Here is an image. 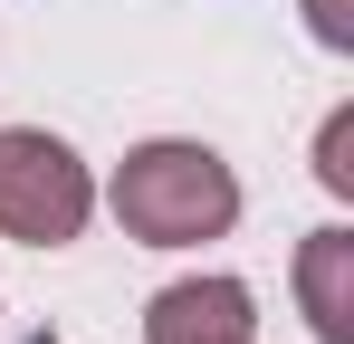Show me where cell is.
I'll return each instance as SVG.
<instances>
[{
	"label": "cell",
	"mask_w": 354,
	"mask_h": 344,
	"mask_svg": "<svg viewBox=\"0 0 354 344\" xmlns=\"http://www.w3.org/2000/svg\"><path fill=\"white\" fill-rule=\"evenodd\" d=\"M306 29H316V48H354V10L345 0H306Z\"/></svg>",
	"instance_id": "obj_6"
},
{
	"label": "cell",
	"mask_w": 354,
	"mask_h": 344,
	"mask_svg": "<svg viewBox=\"0 0 354 344\" xmlns=\"http://www.w3.org/2000/svg\"><path fill=\"white\" fill-rule=\"evenodd\" d=\"M297 306L316 344H354V229H306L297 239Z\"/></svg>",
	"instance_id": "obj_4"
},
{
	"label": "cell",
	"mask_w": 354,
	"mask_h": 344,
	"mask_svg": "<svg viewBox=\"0 0 354 344\" xmlns=\"http://www.w3.org/2000/svg\"><path fill=\"white\" fill-rule=\"evenodd\" d=\"M96 220V172L48 124H0V239L19 249H67Z\"/></svg>",
	"instance_id": "obj_2"
},
{
	"label": "cell",
	"mask_w": 354,
	"mask_h": 344,
	"mask_svg": "<svg viewBox=\"0 0 354 344\" xmlns=\"http://www.w3.org/2000/svg\"><path fill=\"white\" fill-rule=\"evenodd\" d=\"M144 344H259V296L239 278H173L144 306Z\"/></svg>",
	"instance_id": "obj_3"
},
{
	"label": "cell",
	"mask_w": 354,
	"mask_h": 344,
	"mask_svg": "<svg viewBox=\"0 0 354 344\" xmlns=\"http://www.w3.org/2000/svg\"><path fill=\"white\" fill-rule=\"evenodd\" d=\"M316 182H326L335 201H354V106L326 115V134H316Z\"/></svg>",
	"instance_id": "obj_5"
},
{
	"label": "cell",
	"mask_w": 354,
	"mask_h": 344,
	"mask_svg": "<svg viewBox=\"0 0 354 344\" xmlns=\"http://www.w3.org/2000/svg\"><path fill=\"white\" fill-rule=\"evenodd\" d=\"M106 211L144 249H201V239H221L239 220V172L211 144H192V134H153V144H134L115 163Z\"/></svg>",
	"instance_id": "obj_1"
}]
</instances>
